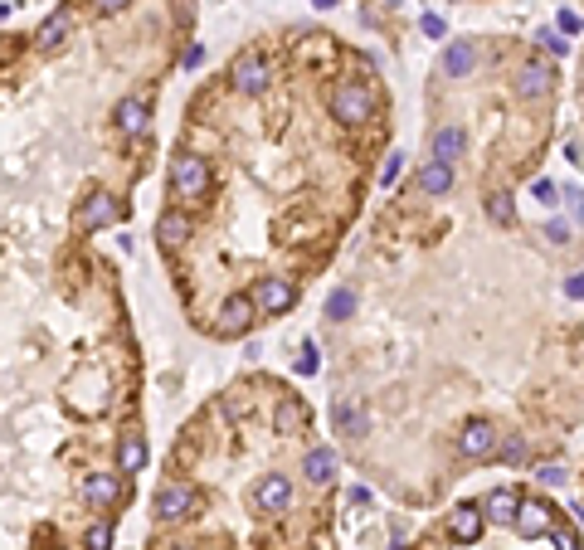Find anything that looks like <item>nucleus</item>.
I'll return each mask as SVG.
<instances>
[{
    "label": "nucleus",
    "instance_id": "obj_1",
    "mask_svg": "<svg viewBox=\"0 0 584 550\" xmlns=\"http://www.w3.org/2000/svg\"><path fill=\"white\" fill-rule=\"evenodd\" d=\"M171 190L181 195V200L200 205L205 195H210V161H205L200 151H181V157L171 161Z\"/></svg>",
    "mask_w": 584,
    "mask_h": 550
},
{
    "label": "nucleus",
    "instance_id": "obj_2",
    "mask_svg": "<svg viewBox=\"0 0 584 550\" xmlns=\"http://www.w3.org/2000/svg\"><path fill=\"white\" fill-rule=\"evenodd\" d=\"M331 117L341 122V127H361V122L375 117V93L365 88V83H341L337 93H331Z\"/></svg>",
    "mask_w": 584,
    "mask_h": 550
},
{
    "label": "nucleus",
    "instance_id": "obj_3",
    "mask_svg": "<svg viewBox=\"0 0 584 550\" xmlns=\"http://www.w3.org/2000/svg\"><path fill=\"white\" fill-rule=\"evenodd\" d=\"M229 83H234V93H244V98H264L268 83H273V69H268L264 54H239L234 69H229Z\"/></svg>",
    "mask_w": 584,
    "mask_h": 550
},
{
    "label": "nucleus",
    "instance_id": "obj_4",
    "mask_svg": "<svg viewBox=\"0 0 584 550\" xmlns=\"http://www.w3.org/2000/svg\"><path fill=\"white\" fill-rule=\"evenodd\" d=\"M195 506H200V497L191 482H166L156 492V522H185V516H195Z\"/></svg>",
    "mask_w": 584,
    "mask_h": 550
},
{
    "label": "nucleus",
    "instance_id": "obj_5",
    "mask_svg": "<svg viewBox=\"0 0 584 550\" xmlns=\"http://www.w3.org/2000/svg\"><path fill=\"white\" fill-rule=\"evenodd\" d=\"M516 526L526 541H540V536H550V526H556V506L546 502V497H521V506H516Z\"/></svg>",
    "mask_w": 584,
    "mask_h": 550
},
{
    "label": "nucleus",
    "instance_id": "obj_6",
    "mask_svg": "<svg viewBox=\"0 0 584 550\" xmlns=\"http://www.w3.org/2000/svg\"><path fill=\"white\" fill-rule=\"evenodd\" d=\"M254 317H258V307H254V297L248 293H234L224 307H219V317H215V336H244L248 327H254Z\"/></svg>",
    "mask_w": 584,
    "mask_h": 550
},
{
    "label": "nucleus",
    "instance_id": "obj_7",
    "mask_svg": "<svg viewBox=\"0 0 584 550\" xmlns=\"http://www.w3.org/2000/svg\"><path fill=\"white\" fill-rule=\"evenodd\" d=\"M248 297H254V307H258L264 317H283V312H292V303H297L292 283H288V278H273V273L258 278V287H254Z\"/></svg>",
    "mask_w": 584,
    "mask_h": 550
},
{
    "label": "nucleus",
    "instance_id": "obj_8",
    "mask_svg": "<svg viewBox=\"0 0 584 550\" xmlns=\"http://www.w3.org/2000/svg\"><path fill=\"white\" fill-rule=\"evenodd\" d=\"M122 200L118 195H108V190H98V195H88V200L78 205V224L83 230H108V224H118L122 220Z\"/></svg>",
    "mask_w": 584,
    "mask_h": 550
},
{
    "label": "nucleus",
    "instance_id": "obj_9",
    "mask_svg": "<svg viewBox=\"0 0 584 550\" xmlns=\"http://www.w3.org/2000/svg\"><path fill=\"white\" fill-rule=\"evenodd\" d=\"M458 453H463V458H473V463L497 458V429H492L487 419L463 424V433H458Z\"/></svg>",
    "mask_w": 584,
    "mask_h": 550
},
{
    "label": "nucleus",
    "instance_id": "obj_10",
    "mask_svg": "<svg viewBox=\"0 0 584 550\" xmlns=\"http://www.w3.org/2000/svg\"><path fill=\"white\" fill-rule=\"evenodd\" d=\"M516 93L521 98H550V93H556V69L546 64V59H526V64H521V74H516Z\"/></svg>",
    "mask_w": 584,
    "mask_h": 550
},
{
    "label": "nucleus",
    "instance_id": "obj_11",
    "mask_svg": "<svg viewBox=\"0 0 584 550\" xmlns=\"http://www.w3.org/2000/svg\"><path fill=\"white\" fill-rule=\"evenodd\" d=\"M483 526H487V516H483V506L477 502H463V506L448 512V536H453L458 546H473L477 536H483Z\"/></svg>",
    "mask_w": 584,
    "mask_h": 550
},
{
    "label": "nucleus",
    "instance_id": "obj_12",
    "mask_svg": "<svg viewBox=\"0 0 584 550\" xmlns=\"http://www.w3.org/2000/svg\"><path fill=\"white\" fill-rule=\"evenodd\" d=\"M112 122H118L122 137H146V127H151V102L146 98H122L118 112H112Z\"/></svg>",
    "mask_w": 584,
    "mask_h": 550
},
{
    "label": "nucleus",
    "instance_id": "obj_13",
    "mask_svg": "<svg viewBox=\"0 0 584 550\" xmlns=\"http://www.w3.org/2000/svg\"><path fill=\"white\" fill-rule=\"evenodd\" d=\"M254 506L258 512H288L292 506V482L288 477H278V473H268L264 482L254 487Z\"/></svg>",
    "mask_w": 584,
    "mask_h": 550
},
{
    "label": "nucleus",
    "instance_id": "obj_14",
    "mask_svg": "<svg viewBox=\"0 0 584 550\" xmlns=\"http://www.w3.org/2000/svg\"><path fill=\"white\" fill-rule=\"evenodd\" d=\"M122 497V477L118 473H93L83 477V502L88 506H112Z\"/></svg>",
    "mask_w": 584,
    "mask_h": 550
},
{
    "label": "nucleus",
    "instance_id": "obj_15",
    "mask_svg": "<svg viewBox=\"0 0 584 550\" xmlns=\"http://www.w3.org/2000/svg\"><path fill=\"white\" fill-rule=\"evenodd\" d=\"M142 468H146V439H142L137 429H127L118 439V473L122 477H137Z\"/></svg>",
    "mask_w": 584,
    "mask_h": 550
},
{
    "label": "nucleus",
    "instance_id": "obj_16",
    "mask_svg": "<svg viewBox=\"0 0 584 550\" xmlns=\"http://www.w3.org/2000/svg\"><path fill=\"white\" fill-rule=\"evenodd\" d=\"M191 234H195V220L185 210H166L161 220H156V239H161L166 248H181Z\"/></svg>",
    "mask_w": 584,
    "mask_h": 550
},
{
    "label": "nucleus",
    "instance_id": "obj_17",
    "mask_svg": "<svg viewBox=\"0 0 584 550\" xmlns=\"http://www.w3.org/2000/svg\"><path fill=\"white\" fill-rule=\"evenodd\" d=\"M69 29H73V15H69V10H59V15H49L45 25L35 29V49H39V54H54V49L69 39Z\"/></svg>",
    "mask_w": 584,
    "mask_h": 550
},
{
    "label": "nucleus",
    "instance_id": "obj_18",
    "mask_svg": "<svg viewBox=\"0 0 584 550\" xmlns=\"http://www.w3.org/2000/svg\"><path fill=\"white\" fill-rule=\"evenodd\" d=\"M463 151H467V132H463V127H453V122H448V127L434 132V142H429V157H434V161H458Z\"/></svg>",
    "mask_w": 584,
    "mask_h": 550
},
{
    "label": "nucleus",
    "instance_id": "obj_19",
    "mask_svg": "<svg viewBox=\"0 0 584 550\" xmlns=\"http://www.w3.org/2000/svg\"><path fill=\"white\" fill-rule=\"evenodd\" d=\"M453 181H458V175H453V161H424L419 166V190L424 195H448V190H453Z\"/></svg>",
    "mask_w": 584,
    "mask_h": 550
},
{
    "label": "nucleus",
    "instance_id": "obj_20",
    "mask_svg": "<svg viewBox=\"0 0 584 550\" xmlns=\"http://www.w3.org/2000/svg\"><path fill=\"white\" fill-rule=\"evenodd\" d=\"M473 64H477V44L473 39H453V44L443 49V74L448 78H467L473 74Z\"/></svg>",
    "mask_w": 584,
    "mask_h": 550
},
{
    "label": "nucleus",
    "instance_id": "obj_21",
    "mask_svg": "<svg viewBox=\"0 0 584 550\" xmlns=\"http://www.w3.org/2000/svg\"><path fill=\"white\" fill-rule=\"evenodd\" d=\"M516 506H521V497L511 492V487H497V492L487 497L483 516H487V522H492V526H511V522H516Z\"/></svg>",
    "mask_w": 584,
    "mask_h": 550
},
{
    "label": "nucleus",
    "instance_id": "obj_22",
    "mask_svg": "<svg viewBox=\"0 0 584 550\" xmlns=\"http://www.w3.org/2000/svg\"><path fill=\"white\" fill-rule=\"evenodd\" d=\"M331 424H337L346 439H361L365 433V414H361V404L356 400H337L331 404Z\"/></svg>",
    "mask_w": 584,
    "mask_h": 550
},
{
    "label": "nucleus",
    "instance_id": "obj_23",
    "mask_svg": "<svg viewBox=\"0 0 584 550\" xmlns=\"http://www.w3.org/2000/svg\"><path fill=\"white\" fill-rule=\"evenodd\" d=\"M302 473H307V482H331V477H337V453L331 449H312L307 458H302Z\"/></svg>",
    "mask_w": 584,
    "mask_h": 550
},
{
    "label": "nucleus",
    "instance_id": "obj_24",
    "mask_svg": "<svg viewBox=\"0 0 584 550\" xmlns=\"http://www.w3.org/2000/svg\"><path fill=\"white\" fill-rule=\"evenodd\" d=\"M487 220L502 224V230H507V224H516V200H511L507 190H492V195H487Z\"/></svg>",
    "mask_w": 584,
    "mask_h": 550
},
{
    "label": "nucleus",
    "instance_id": "obj_25",
    "mask_svg": "<svg viewBox=\"0 0 584 550\" xmlns=\"http://www.w3.org/2000/svg\"><path fill=\"white\" fill-rule=\"evenodd\" d=\"M273 424H278V433H302V424H307V414H302V404L283 400V404H278V414H273Z\"/></svg>",
    "mask_w": 584,
    "mask_h": 550
},
{
    "label": "nucleus",
    "instance_id": "obj_26",
    "mask_svg": "<svg viewBox=\"0 0 584 550\" xmlns=\"http://www.w3.org/2000/svg\"><path fill=\"white\" fill-rule=\"evenodd\" d=\"M351 312H356V293H351V287H331V297H327V317H331V321H346Z\"/></svg>",
    "mask_w": 584,
    "mask_h": 550
},
{
    "label": "nucleus",
    "instance_id": "obj_27",
    "mask_svg": "<svg viewBox=\"0 0 584 550\" xmlns=\"http://www.w3.org/2000/svg\"><path fill=\"white\" fill-rule=\"evenodd\" d=\"M526 453H531V443H526V439H521V433H511V439H507V443H497V458H502V463H507V468H516V463H521V458H526Z\"/></svg>",
    "mask_w": 584,
    "mask_h": 550
},
{
    "label": "nucleus",
    "instance_id": "obj_28",
    "mask_svg": "<svg viewBox=\"0 0 584 550\" xmlns=\"http://www.w3.org/2000/svg\"><path fill=\"white\" fill-rule=\"evenodd\" d=\"M546 541L556 546V550H580V531H575L570 522H565V526L556 522V526H550V536H546Z\"/></svg>",
    "mask_w": 584,
    "mask_h": 550
},
{
    "label": "nucleus",
    "instance_id": "obj_29",
    "mask_svg": "<svg viewBox=\"0 0 584 550\" xmlns=\"http://www.w3.org/2000/svg\"><path fill=\"white\" fill-rule=\"evenodd\" d=\"M536 482H540V487H565V463H560V458L540 463V468H536Z\"/></svg>",
    "mask_w": 584,
    "mask_h": 550
},
{
    "label": "nucleus",
    "instance_id": "obj_30",
    "mask_svg": "<svg viewBox=\"0 0 584 550\" xmlns=\"http://www.w3.org/2000/svg\"><path fill=\"white\" fill-rule=\"evenodd\" d=\"M83 546H88V550H112V526H108V522L88 526V536H83Z\"/></svg>",
    "mask_w": 584,
    "mask_h": 550
},
{
    "label": "nucleus",
    "instance_id": "obj_31",
    "mask_svg": "<svg viewBox=\"0 0 584 550\" xmlns=\"http://www.w3.org/2000/svg\"><path fill=\"white\" fill-rule=\"evenodd\" d=\"M400 171H404V151H390V157H385V166H380V185H390Z\"/></svg>",
    "mask_w": 584,
    "mask_h": 550
},
{
    "label": "nucleus",
    "instance_id": "obj_32",
    "mask_svg": "<svg viewBox=\"0 0 584 550\" xmlns=\"http://www.w3.org/2000/svg\"><path fill=\"white\" fill-rule=\"evenodd\" d=\"M546 239H550V244H570V239H575V230H570L565 220H550V224H546Z\"/></svg>",
    "mask_w": 584,
    "mask_h": 550
},
{
    "label": "nucleus",
    "instance_id": "obj_33",
    "mask_svg": "<svg viewBox=\"0 0 584 550\" xmlns=\"http://www.w3.org/2000/svg\"><path fill=\"white\" fill-rule=\"evenodd\" d=\"M565 205H570V214L584 224V190H580V185H570V190H565Z\"/></svg>",
    "mask_w": 584,
    "mask_h": 550
},
{
    "label": "nucleus",
    "instance_id": "obj_34",
    "mask_svg": "<svg viewBox=\"0 0 584 550\" xmlns=\"http://www.w3.org/2000/svg\"><path fill=\"white\" fill-rule=\"evenodd\" d=\"M531 195H536L540 205H556V200H560V190H556L550 181H536V185H531Z\"/></svg>",
    "mask_w": 584,
    "mask_h": 550
},
{
    "label": "nucleus",
    "instance_id": "obj_35",
    "mask_svg": "<svg viewBox=\"0 0 584 550\" xmlns=\"http://www.w3.org/2000/svg\"><path fill=\"white\" fill-rule=\"evenodd\" d=\"M317 366H321V360H317V351H302V356H297V376H317Z\"/></svg>",
    "mask_w": 584,
    "mask_h": 550
},
{
    "label": "nucleus",
    "instance_id": "obj_36",
    "mask_svg": "<svg viewBox=\"0 0 584 550\" xmlns=\"http://www.w3.org/2000/svg\"><path fill=\"white\" fill-rule=\"evenodd\" d=\"M565 297H575V303H584V273H570V278H565Z\"/></svg>",
    "mask_w": 584,
    "mask_h": 550
},
{
    "label": "nucleus",
    "instance_id": "obj_37",
    "mask_svg": "<svg viewBox=\"0 0 584 550\" xmlns=\"http://www.w3.org/2000/svg\"><path fill=\"white\" fill-rule=\"evenodd\" d=\"M132 0H93V10H98V15H118V10H127Z\"/></svg>",
    "mask_w": 584,
    "mask_h": 550
},
{
    "label": "nucleus",
    "instance_id": "obj_38",
    "mask_svg": "<svg viewBox=\"0 0 584 550\" xmlns=\"http://www.w3.org/2000/svg\"><path fill=\"white\" fill-rule=\"evenodd\" d=\"M560 29H565V35H580L584 20H580V15H570V10H560Z\"/></svg>",
    "mask_w": 584,
    "mask_h": 550
},
{
    "label": "nucleus",
    "instance_id": "obj_39",
    "mask_svg": "<svg viewBox=\"0 0 584 550\" xmlns=\"http://www.w3.org/2000/svg\"><path fill=\"white\" fill-rule=\"evenodd\" d=\"M419 25H424V35H434V39H443V20H438V15H424V20H419Z\"/></svg>",
    "mask_w": 584,
    "mask_h": 550
},
{
    "label": "nucleus",
    "instance_id": "obj_40",
    "mask_svg": "<svg viewBox=\"0 0 584 550\" xmlns=\"http://www.w3.org/2000/svg\"><path fill=\"white\" fill-rule=\"evenodd\" d=\"M540 39H546V49H550V54H565V39H560V35H550V29H546V35H540Z\"/></svg>",
    "mask_w": 584,
    "mask_h": 550
},
{
    "label": "nucleus",
    "instance_id": "obj_41",
    "mask_svg": "<svg viewBox=\"0 0 584 550\" xmlns=\"http://www.w3.org/2000/svg\"><path fill=\"white\" fill-rule=\"evenodd\" d=\"M317 5H337V0H317Z\"/></svg>",
    "mask_w": 584,
    "mask_h": 550
}]
</instances>
